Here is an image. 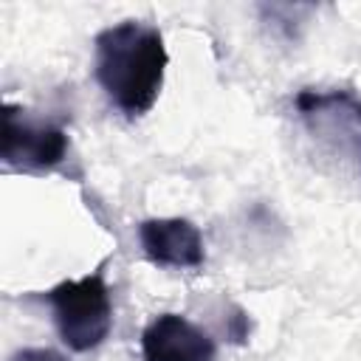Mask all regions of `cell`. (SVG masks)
I'll return each instance as SVG.
<instances>
[{"instance_id":"cell-1","label":"cell","mask_w":361,"mask_h":361,"mask_svg":"<svg viewBox=\"0 0 361 361\" xmlns=\"http://www.w3.org/2000/svg\"><path fill=\"white\" fill-rule=\"evenodd\" d=\"M169 54L164 34L141 20L107 25L93 39V76L110 104L127 118H141L158 102Z\"/></svg>"},{"instance_id":"cell-2","label":"cell","mask_w":361,"mask_h":361,"mask_svg":"<svg viewBox=\"0 0 361 361\" xmlns=\"http://www.w3.org/2000/svg\"><path fill=\"white\" fill-rule=\"evenodd\" d=\"M51 305L56 333L73 353L96 350L113 327V302L104 282V271H93L82 279H65L45 293Z\"/></svg>"},{"instance_id":"cell-3","label":"cell","mask_w":361,"mask_h":361,"mask_svg":"<svg viewBox=\"0 0 361 361\" xmlns=\"http://www.w3.org/2000/svg\"><path fill=\"white\" fill-rule=\"evenodd\" d=\"M0 158L6 169L51 172L68 158V135L59 124L37 118L23 107H3V147Z\"/></svg>"},{"instance_id":"cell-4","label":"cell","mask_w":361,"mask_h":361,"mask_svg":"<svg viewBox=\"0 0 361 361\" xmlns=\"http://www.w3.org/2000/svg\"><path fill=\"white\" fill-rule=\"evenodd\" d=\"M141 355L144 361H217V344L186 316L161 313L141 333Z\"/></svg>"},{"instance_id":"cell-5","label":"cell","mask_w":361,"mask_h":361,"mask_svg":"<svg viewBox=\"0 0 361 361\" xmlns=\"http://www.w3.org/2000/svg\"><path fill=\"white\" fill-rule=\"evenodd\" d=\"M141 251L161 268H197L203 265V237L195 223L183 217H152L138 226Z\"/></svg>"},{"instance_id":"cell-6","label":"cell","mask_w":361,"mask_h":361,"mask_svg":"<svg viewBox=\"0 0 361 361\" xmlns=\"http://www.w3.org/2000/svg\"><path fill=\"white\" fill-rule=\"evenodd\" d=\"M319 99L330 110H336L341 118H347L353 124V130L361 135V99L355 93H350V90H327V93H319Z\"/></svg>"},{"instance_id":"cell-7","label":"cell","mask_w":361,"mask_h":361,"mask_svg":"<svg viewBox=\"0 0 361 361\" xmlns=\"http://www.w3.org/2000/svg\"><path fill=\"white\" fill-rule=\"evenodd\" d=\"M11 361H68V358L56 350H48V347H28V350L17 353Z\"/></svg>"}]
</instances>
